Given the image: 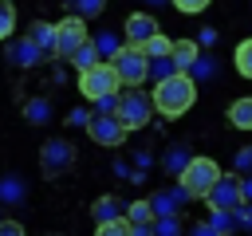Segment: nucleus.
<instances>
[{"label":"nucleus","instance_id":"nucleus-17","mask_svg":"<svg viewBox=\"0 0 252 236\" xmlns=\"http://www.w3.org/2000/svg\"><path fill=\"white\" fill-rule=\"evenodd\" d=\"M94 236H134V224L126 216H114V220H98Z\"/></svg>","mask_w":252,"mask_h":236},{"label":"nucleus","instance_id":"nucleus-12","mask_svg":"<svg viewBox=\"0 0 252 236\" xmlns=\"http://www.w3.org/2000/svg\"><path fill=\"white\" fill-rule=\"evenodd\" d=\"M185 201H189V193H185L181 185H177L173 193H154V197H150L154 216H173V212H177V205H185Z\"/></svg>","mask_w":252,"mask_h":236},{"label":"nucleus","instance_id":"nucleus-7","mask_svg":"<svg viewBox=\"0 0 252 236\" xmlns=\"http://www.w3.org/2000/svg\"><path fill=\"white\" fill-rule=\"evenodd\" d=\"M87 39H91V35H87V20H83V16L71 12L67 20L55 24V55H59V59H71Z\"/></svg>","mask_w":252,"mask_h":236},{"label":"nucleus","instance_id":"nucleus-29","mask_svg":"<svg viewBox=\"0 0 252 236\" xmlns=\"http://www.w3.org/2000/svg\"><path fill=\"white\" fill-rule=\"evenodd\" d=\"M24 197V185L16 177H0V201H20Z\"/></svg>","mask_w":252,"mask_h":236},{"label":"nucleus","instance_id":"nucleus-27","mask_svg":"<svg viewBox=\"0 0 252 236\" xmlns=\"http://www.w3.org/2000/svg\"><path fill=\"white\" fill-rule=\"evenodd\" d=\"M177 232H181L177 212H173V216H154V236H177Z\"/></svg>","mask_w":252,"mask_h":236},{"label":"nucleus","instance_id":"nucleus-32","mask_svg":"<svg viewBox=\"0 0 252 236\" xmlns=\"http://www.w3.org/2000/svg\"><path fill=\"white\" fill-rule=\"evenodd\" d=\"M189 75H193V79H205V75H213V59H209V55H197V63L189 67Z\"/></svg>","mask_w":252,"mask_h":236},{"label":"nucleus","instance_id":"nucleus-19","mask_svg":"<svg viewBox=\"0 0 252 236\" xmlns=\"http://www.w3.org/2000/svg\"><path fill=\"white\" fill-rule=\"evenodd\" d=\"M126 220L130 224H154V205L150 201H130L126 205Z\"/></svg>","mask_w":252,"mask_h":236},{"label":"nucleus","instance_id":"nucleus-16","mask_svg":"<svg viewBox=\"0 0 252 236\" xmlns=\"http://www.w3.org/2000/svg\"><path fill=\"white\" fill-rule=\"evenodd\" d=\"M24 118H28L32 126H43V122L51 118V102H47V98H28V102H24Z\"/></svg>","mask_w":252,"mask_h":236},{"label":"nucleus","instance_id":"nucleus-9","mask_svg":"<svg viewBox=\"0 0 252 236\" xmlns=\"http://www.w3.org/2000/svg\"><path fill=\"white\" fill-rule=\"evenodd\" d=\"M205 201H209V208H236L240 201H244V193H240V173H220L217 181H213V189L205 193Z\"/></svg>","mask_w":252,"mask_h":236},{"label":"nucleus","instance_id":"nucleus-39","mask_svg":"<svg viewBox=\"0 0 252 236\" xmlns=\"http://www.w3.org/2000/svg\"><path fill=\"white\" fill-rule=\"evenodd\" d=\"M134 236H154V224H134Z\"/></svg>","mask_w":252,"mask_h":236},{"label":"nucleus","instance_id":"nucleus-31","mask_svg":"<svg viewBox=\"0 0 252 236\" xmlns=\"http://www.w3.org/2000/svg\"><path fill=\"white\" fill-rule=\"evenodd\" d=\"M169 4H173L177 12H185V16H197V12H205L213 0H169Z\"/></svg>","mask_w":252,"mask_h":236},{"label":"nucleus","instance_id":"nucleus-2","mask_svg":"<svg viewBox=\"0 0 252 236\" xmlns=\"http://www.w3.org/2000/svg\"><path fill=\"white\" fill-rule=\"evenodd\" d=\"M220 177V165L213 161V157H205V153H197V157H189V165L177 173V185L189 193V201L193 197H201L205 201V193L213 189V181Z\"/></svg>","mask_w":252,"mask_h":236},{"label":"nucleus","instance_id":"nucleus-33","mask_svg":"<svg viewBox=\"0 0 252 236\" xmlns=\"http://www.w3.org/2000/svg\"><path fill=\"white\" fill-rule=\"evenodd\" d=\"M236 173H240V177H244V173H252V146L236 149Z\"/></svg>","mask_w":252,"mask_h":236},{"label":"nucleus","instance_id":"nucleus-36","mask_svg":"<svg viewBox=\"0 0 252 236\" xmlns=\"http://www.w3.org/2000/svg\"><path fill=\"white\" fill-rule=\"evenodd\" d=\"M0 236H24V224L20 220H0Z\"/></svg>","mask_w":252,"mask_h":236},{"label":"nucleus","instance_id":"nucleus-38","mask_svg":"<svg viewBox=\"0 0 252 236\" xmlns=\"http://www.w3.org/2000/svg\"><path fill=\"white\" fill-rule=\"evenodd\" d=\"M189 236H217V232H213V224H197V228H189Z\"/></svg>","mask_w":252,"mask_h":236},{"label":"nucleus","instance_id":"nucleus-28","mask_svg":"<svg viewBox=\"0 0 252 236\" xmlns=\"http://www.w3.org/2000/svg\"><path fill=\"white\" fill-rule=\"evenodd\" d=\"M177 71V63H173V55H161V59H150V75L154 79H165V75H173Z\"/></svg>","mask_w":252,"mask_h":236},{"label":"nucleus","instance_id":"nucleus-1","mask_svg":"<svg viewBox=\"0 0 252 236\" xmlns=\"http://www.w3.org/2000/svg\"><path fill=\"white\" fill-rule=\"evenodd\" d=\"M193 102H197V79L189 71H173V75L158 79V87H154V110L161 118H181V114H189Z\"/></svg>","mask_w":252,"mask_h":236},{"label":"nucleus","instance_id":"nucleus-14","mask_svg":"<svg viewBox=\"0 0 252 236\" xmlns=\"http://www.w3.org/2000/svg\"><path fill=\"white\" fill-rule=\"evenodd\" d=\"M173 63H177V71H189L193 63H197V55H201V47L193 43V39H173Z\"/></svg>","mask_w":252,"mask_h":236},{"label":"nucleus","instance_id":"nucleus-40","mask_svg":"<svg viewBox=\"0 0 252 236\" xmlns=\"http://www.w3.org/2000/svg\"><path fill=\"white\" fill-rule=\"evenodd\" d=\"M150 4H165V0H150Z\"/></svg>","mask_w":252,"mask_h":236},{"label":"nucleus","instance_id":"nucleus-30","mask_svg":"<svg viewBox=\"0 0 252 236\" xmlns=\"http://www.w3.org/2000/svg\"><path fill=\"white\" fill-rule=\"evenodd\" d=\"M94 47H98V51H106V55H114L122 43H118V35H114V31H98V35H94Z\"/></svg>","mask_w":252,"mask_h":236},{"label":"nucleus","instance_id":"nucleus-13","mask_svg":"<svg viewBox=\"0 0 252 236\" xmlns=\"http://www.w3.org/2000/svg\"><path fill=\"white\" fill-rule=\"evenodd\" d=\"M91 212H94V220H114V216H126V201L122 197H98L94 205H91Z\"/></svg>","mask_w":252,"mask_h":236},{"label":"nucleus","instance_id":"nucleus-4","mask_svg":"<svg viewBox=\"0 0 252 236\" xmlns=\"http://www.w3.org/2000/svg\"><path fill=\"white\" fill-rule=\"evenodd\" d=\"M110 63H114L122 87H138V83L150 79V55H146L142 47H134V43H122V47L110 55Z\"/></svg>","mask_w":252,"mask_h":236},{"label":"nucleus","instance_id":"nucleus-15","mask_svg":"<svg viewBox=\"0 0 252 236\" xmlns=\"http://www.w3.org/2000/svg\"><path fill=\"white\" fill-rule=\"evenodd\" d=\"M228 122L236 130H252V94H244V98H236L228 106Z\"/></svg>","mask_w":252,"mask_h":236},{"label":"nucleus","instance_id":"nucleus-25","mask_svg":"<svg viewBox=\"0 0 252 236\" xmlns=\"http://www.w3.org/2000/svg\"><path fill=\"white\" fill-rule=\"evenodd\" d=\"M142 51H146V55H150V59H161V55H169V51H173V39H169V35H161V31H158V35H154V39H150V43H146V47H142Z\"/></svg>","mask_w":252,"mask_h":236},{"label":"nucleus","instance_id":"nucleus-37","mask_svg":"<svg viewBox=\"0 0 252 236\" xmlns=\"http://www.w3.org/2000/svg\"><path fill=\"white\" fill-rule=\"evenodd\" d=\"M240 193H244V201H252V173L240 177Z\"/></svg>","mask_w":252,"mask_h":236},{"label":"nucleus","instance_id":"nucleus-23","mask_svg":"<svg viewBox=\"0 0 252 236\" xmlns=\"http://www.w3.org/2000/svg\"><path fill=\"white\" fill-rule=\"evenodd\" d=\"M71 63H75L79 71H87V67H94V63H98V47H94V39H87V43H83V47H79V51L71 55Z\"/></svg>","mask_w":252,"mask_h":236},{"label":"nucleus","instance_id":"nucleus-34","mask_svg":"<svg viewBox=\"0 0 252 236\" xmlns=\"http://www.w3.org/2000/svg\"><path fill=\"white\" fill-rule=\"evenodd\" d=\"M94 110H98V114H114V110H118V94H102V98H94Z\"/></svg>","mask_w":252,"mask_h":236},{"label":"nucleus","instance_id":"nucleus-26","mask_svg":"<svg viewBox=\"0 0 252 236\" xmlns=\"http://www.w3.org/2000/svg\"><path fill=\"white\" fill-rule=\"evenodd\" d=\"M16 31V8H12V0H0V39H8Z\"/></svg>","mask_w":252,"mask_h":236},{"label":"nucleus","instance_id":"nucleus-24","mask_svg":"<svg viewBox=\"0 0 252 236\" xmlns=\"http://www.w3.org/2000/svg\"><path fill=\"white\" fill-rule=\"evenodd\" d=\"M67 4H71V12L83 16V20H94V16H102V8H106V0H67Z\"/></svg>","mask_w":252,"mask_h":236},{"label":"nucleus","instance_id":"nucleus-8","mask_svg":"<svg viewBox=\"0 0 252 236\" xmlns=\"http://www.w3.org/2000/svg\"><path fill=\"white\" fill-rule=\"evenodd\" d=\"M87 134L94 138V146H122L126 142V122L118 118V114H94V118H87Z\"/></svg>","mask_w":252,"mask_h":236},{"label":"nucleus","instance_id":"nucleus-5","mask_svg":"<svg viewBox=\"0 0 252 236\" xmlns=\"http://www.w3.org/2000/svg\"><path fill=\"white\" fill-rule=\"evenodd\" d=\"M75 146L67 142V138H47L43 146H39V173L43 177H67L71 173V165H75Z\"/></svg>","mask_w":252,"mask_h":236},{"label":"nucleus","instance_id":"nucleus-3","mask_svg":"<svg viewBox=\"0 0 252 236\" xmlns=\"http://www.w3.org/2000/svg\"><path fill=\"white\" fill-rule=\"evenodd\" d=\"M114 114L126 122V130H142V126L154 118V94H146L142 87H122Z\"/></svg>","mask_w":252,"mask_h":236},{"label":"nucleus","instance_id":"nucleus-35","mask_svg":"<svg viewBox=\"0 0 252 236\" xmlns=\"http://www.w3.org/2000/svg\"><path fill=\"white\" fill-rule=\"evenodd\" d=\"M232 212H236V224H244V228H252V205H248V201H240V205H236Z\"/></svg>","mask_w":252,"mask_h":236},{"label":"nucleus","instance_id":"nucleus-21","mask_svg":"<svg viewBox=\"0 0 252 236\" xmlns=\"http://www.w3.org/2000/svg\"><path fill=\"white\" fill-rule=\"evenodd\" d=\"M189 157H193V153H189V146H169V153H165V169L177 177V173L189 165Z\"/></svg>","mask_w":252,"mask_h":236},{"label":"nucleus","instance_id":"nucleus-11","mask_svg":"<svg viewBox=\"0 0 252 236\" xmlns=\"http://www.w3.org/2000/svg\"><path fill=\"white\" fill-rule=\"evenodd\" d=\"M43 55H47V51H43V47H39V43H35L32 35L16 39V43H12V51H8V59H12L16 67H35V63L43 59Z\"/></svg>","mask_w":252,"mask_h":236},{"label":"nucleus","instance_id":"nucleus-18","mask_svg":"<svg viewBox=\"0 0 252 236\" xmlns=\"http://www.w3.org/2000/svg\"><path fill=\"white\" fill-rule=\"evenodd\" d=\"M47 55H55V24H32V31H28Z\"/></svg>","mask_w":252,"mask_h":236},{"label":"nucleus","instance_id":"nucleus-20","mask_svg":"<svg viewBox=\"0 0 252 236\" xmlns=\"http://www.w3.org/2000/svg\"><path fill=\"white\" fill-rule=\"evenodd\" d=\"M232 63H236V71H240L244 79H252V39H240V43H236Z\"/></svg>","mask_w":252,"mask_h":236},{"label":"nucleus","instance_id":"nucleus-22","mask_svg":"<svg viewBox=\"0 0 252 236\" xmlns=\"http://www.w3.org/2000/svg\"><path fill=\"white\" fill-rule=\"evenodd\" d=\"M209 224H213V232H217V236H228V232L236 228V212H228V208H213Z\"/></svg>","mask_w":252,"mask_h":236},{"label":"nucleus","instance_id":"nucleus-10","mask_svg":"<svg viewBox=\"0 0 252 236\" xmlns=\"http://www.w3.org/2000/svg\"><path fill=\"white\" fill-rule=\"evenodd\" d=\"M122 35H126V43H134V47H146V43L158 35V20H154L150 12H134V16H126V24H122Z\"/></svg>","mask_w":252,"mask_h":236},{"label":"nucleus","instance_id":"nucleus-6","mask_svg":"<svg viewBox=\"0 0 252 236\" xmlns=\"http://www.w3.org/2000/svg\"><path fill=\"white\" fill-rule=\"evenodd\" d=\"M79 90L94 102V98H102V94H118L122 90V79H118V71H114V63H94V67H87V71H79Z\"/></svg>","mask_w":252,"mask_h":236}]
</instances>
